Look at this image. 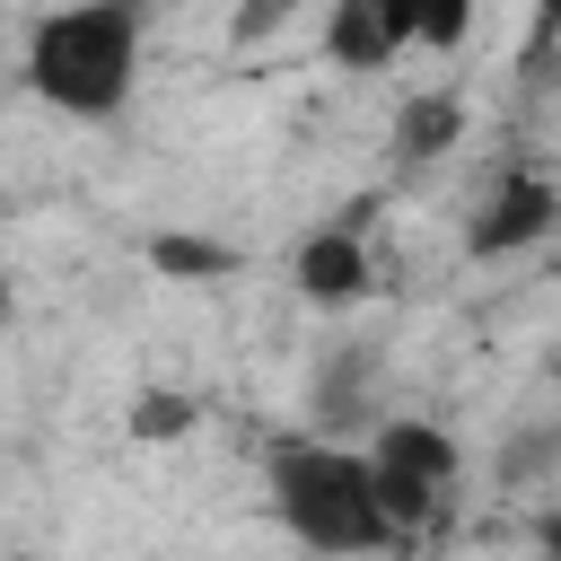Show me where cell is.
<instances>
[{
  "label": "cell",
  "instance_id": "cell-12",
  "mask_svg": "<svg viewBox=\"0 0 561 561\" xmlns=\"http://www.w3.org/2000/svg\"><path fill=\"white\" fill-rule=\"evenodd\" d=\"M561 35V0H535V35H526V61H543V44Z\"/></svg>",
  "mask_w": 561,
  "mask_h": 561
},
{
  "label": "cell",
  "instance_id": "cell-3",
  "mask_svg": "<svg viewBox=\"0 0 561 561\" xmlns=\"http://www.w3.org/2000/svg\"><path fill=\"white\" fill-rule=\"evenodd\" d=\"M368 473H377V500H386L394 535H421L438 517V500L456 491V438L438 421H386L368 438Z\"/></svg>",
  "mask_w": 561,
  "mask_h": 561
},
{
  "label": "cell",
  "instance_id": "cell-6",
  "mask_svg": "<svg viewBox=\"0 0 561 561\" xmlns=\"http://www.w3.org/2000/svg\"><path fill=\"white\" fill-rule=\"evenodd\" d=\"M394 53H403L394 0H333V9H324V61H342V70H386Z\"/></svg>",
  "mask_w": 561,
  "mask_h": 561
},
{
  "label": "cell",
  "instance_id": "cell-2",
  "mask_svg": "<svg viewBox=\"0 0 561 561\" xmlns=\"http://www.w3.org/2000/svg\"><path fill=\"white\" fill-rule=\"evenodd\" d=\"M272 508L298 543L316 552H386L403 543L386 500H377V473H368V447H333V438H280L272 447Z\"/></svg>",
  "mask_w": 561,
  "mask_h": 561
},
{
  "label": "cell",
  "instance_id": "cell-13",
  "mask_svg": "<svg viewBox=\"0 0 561 561\" xmlns=\"http://www.w3.org/2000/svg\"><path fill=\"white\" fill-rule=\"evenodd\" d=\"M272 18H289V0H254V9H245V18H237V35H245V44H254V35H263V26H272Z\"/></svg>",
  "mask_w": 561,
  "mask_h": 561
},
{
  "label": "cell",
  "instance_id": "cell-10",
  "mask_svg": "<svg viewBox=\"0 0 561 561\" xmlns=\"http://www.w3.org/2000/svg\"><path fill=\"white\" fill-rule=\"evenodd\" d=\"M149 263L175 272V280H210V272H228L237 254H228L219 237H149Z\"/></svg>",
  "mask_w": 561,
  "mask_h": 561
},
{
  "label": "cell",
  "instance_id": "cell-7",
  "mask_svg": "<svg viewBox=\"0 0 561 561\" xmlns=\"http://www.w3.org/2000/svg\"><path fill=\"white\" fill-rule=\"evenodd\" d=\"M368 394H377V351L368 342H342L316 377V421H368Z\"/></svg>",
  "mask_w": 561,
  "mask_h": 561
},
{
  "label": "cell",
  "instance_id": "cell-9",
  "mask_svg": "<svg viewBox=\"0 0 561 561\" xmlns=\"http://www.w3.org/2000/svg\"><path fill=\"white\" fill-rule=\"evenodd\" d=\"M394 18H403V44H430V53H447V44H465V26H473V0H394Z\"/></svg>",
  "mask_w": 561,
  "mask_h": 561
},
{
  "label": "cell",
  "instance_id": "cell-8",
  "mask_svg": "<svg viewBox=\"0 0 561 561\" xmlns=\"http://www.w3.org/2000/svg\"><path fill=\"white\" fill-rule=\"evenodd\" d=\"M456 131H465V105H456V96H421V105H403V114H394V158H403V167H421V158H438Z\"/></svg>",
  "mask_w": 561,
  "mask_h": 561
},
{
  "label": "cell",
  "instance_id": "cell-11",
  "mask_svg": "<svg viewBox=\"0 0 561 561\" xmlns=\"http://www.w3.org/2000/svg\"><path fill=\"white\" fill-rule=\"evenodd\" d=\"M131 430H149V438H167V430H184V403H167V394H149V403H131Z\"/></svg>",
  "mask_w": 561,
  "mask_h": 561
},
{
  "label": "cell",
  "instance_id": "cell-14",
  "mask_svg": "<svg viewBox=\"0 0 561 561\" xmlns=\"http://www.w3.org/2000/svg\"><path fill=\"white\" fill-rule=\"evenodd\" d=\"M535 535H543V552H561V508H552V517H543Z\"/></svg>",
  "mask_w": 561,
  "mask_h": 561
},
{
  "label": "cell",
  "instance_id": "cell-1",
  "mask_svg": "<svg viewBox=\"0 0 561 561\" xmlns=\"http://www.w3.org/2000/svg\"><path fill=\"white\" fill-rule=\"evenodd\" d=\"M140 79V0H70L26 35V88L53 114L105 123Z\"/></svg>",
  "mask_w": 561,
  "mask_h": 561
},
{
  "label": "cell",
  "instance_id": "cell-4",
  "mask_svg": "<svg viewBox=\"0 0 561 561\" xmlns=\"http://www.w3.org/2000/svg\"><path fill=\"white\" fill-rule=\"evenodd\" d=\"M552 219H561V193H552V175H535V167H508V175L491 184V202L473 210L465 245H473V254H526L535 237H552Z\"/></svg>",
  "mask_w": 561,
  "mask_h": 561
},
{
  "label": "cell",
  "instance_id": "cell-5",
  "mask_svg": "<svg viewBox=\"0 0 561 561\" xmlns=\"http://www.w3.org/2000/svg\"><path fill=\"white\" fill-rule=\"evenodd\" d=\"M298 289L316 298V307H351V298H368V245H359V210L351 219H333V228H316L307 245H298Z\"/></svg>",
  "mask_w": 561,
  "mask_h": 561
}]
</instances>
